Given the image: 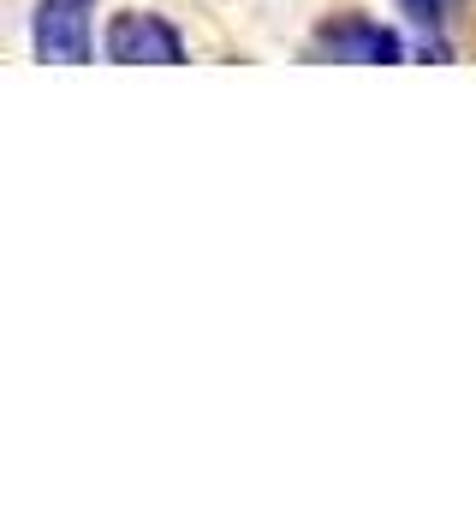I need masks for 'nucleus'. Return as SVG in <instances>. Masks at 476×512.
<instances>
[{"label": "nucleus", "instance_id": "obj_3", "mask_svg": "<svg viewBox=\"0 0 476 512\" xmlns=\"http://www.w3.org/2000/svg\"><path fill=\"white\" fill-rule=\"evenodd\" d=\"M90 12H96V0H36V18H30L36 60L84 66L90 60Z\"/></svg>", "mask_w": 476, "mask_h": 512}, {"label": "nucleus", "instance_id": "obj_1", "mask_svg": "<svg viewBox=\"0 0 476 512\" xmlns=\"http://www.w3.org/2000/svg\"><path fill=\"white\" fill-rule=\"evenodd\" d=\"M310 54L316 60H352V66H399L405 42H399V30H387L363 12H334V18L316 24Z\"/></svg>", "mask_w": 476, "mask_h": 512}, {"label": "nucleus", "instance_id": "obj_4", "mask_svg": "<svg viewBox=\"0 0 476 512\" xmlns=\"http://www.w3.org/2000/svg\"><path fill=\"white\" fill-rule=\"evenodd\" d=\"M405 12H411V24H423V30H441V0H405Z\"/></svg>", "mask_w": 476, "mask_h": 512}, {"label": "nucleus", "instance_id": "obj_2", "mask_svg": "<svg viewBox=\"0 0 476 512\" xmlns=\"http://www.w3.org/2000/svg\"><path fill=\"white\" fill-rule=\"evenodd\" d=\"M102 54L114 66H179L185 60V36L161 18V12H114Z\"/></svg>", "mask_w": 476, "mask_h": 512}]
</instances>
